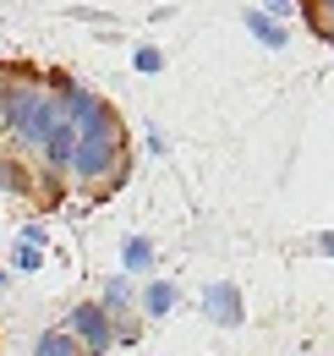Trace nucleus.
I'll use <instances>...</instances> for the list:
<instances>
[{
	"mask_svg": "<svg viewBox=\"0 0 334 356\" xmlns=\"http://www.w3.org/2000/svg\"><path fill=\"white\" fill-rule=\"evenodd\" d=\"M66 115L61 93L55 88H33V83H11V99H6V115L0 127L17 137L22 148H44V137L55 132V121Z\"/></svg>",
	"mask_w": 334,
	"mask_h": 356,
	"instance_id": "f257e3e1",
	"label": "nucleus"
},
{
	"mask_svg": "<svg viewBox=\"0 0 334 356\" xmlns=\"http://www.w3.org/2000/svg\"><path fill=\"white\" fill-rule=\"evenodd\" d=\"M116 159H121V132H116V121H104V127H88L77 137V159H72V176L77 181H104L116 170Z\"/></svg>",
	"mask_w": 334,
	"mask_h": 356,
	"instance_id": "f03ea898",
	"label": "nucleus"
},
{
	"mask_svg": "<svg viewBox=\"0 0 334 356\" xmlns=\"http://www.w3.org/2000/svg\"><path fill=\"white\" fill-rule=\"evenodd\" d=\"M66 329L83 340V351L88 356H104L121 334H116V318L104 312V302H77V307L66 312Z\"/></svg>",
	"mask_w": 334,
	"mask_h": 356,
	"instance_id": "7ed1b4c3",
	"label": "nucleus"
},
{
	"mask_svg": "<svg viewBox=\"0 0 334 356\" xmlns=\"http://www.w3.org/2000/svg\"><path fill=\"white\" fill-rule=\"evenodd\" d=\"M198 302H203V318H209V323H219V329H241V318H247L241 285H230V280H214Z\"/></svg>",
	"mask_w": 334,
	"mask_h": 356,
	"instance_id": "20e7f679",
	"label": "nucleus"
},
{
	"mask_svg": "<svg viewBox=\"0 0 334 356\" xmlns=\"http://www.w3.org/2000/svg\"><path fill=\"white\" fill-rule=\"evenodd\" d=\"M77 121H72V115H61V121H55V132L44 137V170H49V176H66V170H72V159H77Z\"/></svg>",
	"mask_w": 334,
	"mask_h": 356,
	"instance_id": "39448f33",
	"label": "nucleus"
},
{
	"mask_svg": "<svg viewBox=\"0 0 334 356\" xmlns=\"http://www.w3.org/2000/svg\"><path fill=\"white\" fill-rule=\"evenodd\" d=\"M241 28H247V33H252V39H257L263 49H285V44H291V28H285L274 11H263V6L241 17Z\"/></svg>",
	"mask_w": 334,
	"mask_h": 356,
	"instance_id": "423d86ee",
	"label": "nucleus"
},
{
	"mask_svg": "<svg viewBox=\"0 0 334 356\" xmlns=\"http://www.w3.org/2000/svg\"><path fill=\"white\" fill-rule=\"evenodd\" d=\"M175 302H181V291H175L170 280H148V285L137 291V312H143V318H165Z\"/></svg>",
	"mask_w": 334,
	"mask_h": 356,
	"instance_id": "0eeeda50",
	"label": "nucleus"
},
{
	"mask_svg": "<svg viewBox=\"0 0 334 356\" xmlns=\"http://www.w3.org/2000/svg\"><path fill=\"white\" fill-rule=\"evenodd\" d=\"M33 356H88V351L72 329H44V334H33Z\"/></svg>",
	"mask_w": 334,
	"mask_h": 356,
	"instance_id": "6e6552de",
	"label": "nucleus"
},
{
	"mask_svg": "<svg viewBox=\"0 0 334 356\" xmlns=\"http://www.w3.org/2000/svg\"><path fill=\"white\" fill-rule=\"evenodd\" d=\"M121 264H126V274H148V268H154V241H148V236H126Z\"/></svg>",
	"mask_w": 334,
	"mask_h": 356,
	"instance_id": "1a4fd4ad",
	"label": "nucleus"
},
{
	"mask_svg": "<svg viewBox=\"0 0 334 356\" xmlns=\"http://www.w3.org/2000/svg\"><path fill=\"white\" fill-rule=\"evenodd\" d=\"M39 264H44L39 241H28V236H17V247H11V268H17V274H33Z\"/></svg>",
	"mask_w": 334,
	"mask_h": 356,
	"instance_id": "9d476101",
	"label": "nucleus"
},
{
	"mask_svg": "<svg viewBox=\"0 0 334 356\" xmlns=\"http://www.w3.org/2000/svg\"><path fill=\"white\" fill-rule=\"evenodd\" d=\"M132 66H137L143 77H159V72H165V55H159L154 44H137L132 49Z\"/></svg>",
	"mask_w": 334,
	"mask_h": 356,
	"instance_id": "9b49d317",
	"label": "nucleus"
},
{
	"mask_svg": "<svg viewBox=\"0 0 334 356\" xmlns=\"http://www.w3.org/2000/svg\"><path fill=\"white\" fill-rule=\"evenodd\" d=\"M263 11H274L280 22H291V17H296V0H263Z\"/></svg>",
	"mask_w": 334,
	"mask_h": 356,
	"instance_id": "f8f14e48",
	"label": "nucleus"
},
{
	"mask_svg": "<svg viewBox=\"0 0 334 356\" xmlns=\"http://www.w3.org/2000/svg\"><path fill=\"white\" fill-rule=\"evenodd\" d=\"M17 236H28V241H39V247H44V241H49V230H44V225H22Z\"/></svg>",
	"mask_w": 334,
	"mask_h": 356,
	"instance_id": "ddd939ff",
	"label": "nucleus"
},
{
	"mask_svg": "<svg viewBox=\"0 0 334 356\" xmlns=\"http://www.w3.org/2000/svg\"><path fill=\"white\" fill-rule=\"evenodd\" d=\"M318 252H329V258H334V230H324V236H318Z\"/></svg>",
	"mask_w": 334,
	"mask_h": 356,
	"instance_id": "4468645a",
	"label": "nucleus"
},
{
	"mask_svg": "<svg viewBox=\"0 0 334 356\" xmlns=\"http://www.w3.org/2000/svg\"><path fill=\"white\" fill-rule=\"evenodd\" d=\"M6 99H11V83H0V115H6Z\"/></svg>",
	"mask_w": 334,
	"mask_h": 356,
	"instance_id": "2eb2a0df",
	"label": "nucleus"
},
{
	"mask_svg": "<svg viewBox=\"0 0 334 356\" xmlns=\"http://www.w3.org/2000/svg\"><path fill=\"white\" fill-rule=\"evenodd\" d=\"M318 6H324V11H329V17H334V0H318Z\"/></svg>",
	"mask_w": 334,
	"mask_h": 356,
	"instance_id": "dca6fc26",
	"label": "nucleus"
}]
</instances>
